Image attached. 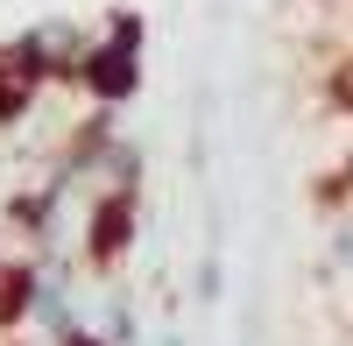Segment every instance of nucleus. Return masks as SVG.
Masks as SVG:
<instances>
[{
  "mask_svg": "<svg viewBox=\"0 0 353 346\" xmlns=\"http://www.w3.org/2000/svg\"><path fill=\"white\" fill-rule=\"evenodd\" d=\"M141 14H106V28L92 36V50H85V64H78V85H85V99H99V106H128L141 92Z\"/></svg>",
  "mask_w": 353,
  "mask_h": 346,
  "instance_id": "nucleus-1",
  "label": "nucleus"
},
{
  "mask_svg": "<svg viewBox=\"0 0 353 346\" xmlns=\"http://www.w3.org/2000/svg\"><path fill=\"white\" fill-rule=\"evenodd\" d=\"M14 43L28 50V64H36L50 85H57V78H78L85 50H92V36H85V28H78L71 14H50V21H36V28H21Z\"/></svg>",
  "mask_w": 353,
  "mask_h": 346,
  "instance_id": "nucleus-2",
  "label": "nucleus"
},
{
  "mask_svg": "<svg viewBox=\"0 0 353 346\" xmlns=\"http://www.w3.org/2000/svg\"><path fill=\"white\" fill-rule=\"evenodd\" d=\"M134 241V191H99V205H92V226H85V262H121Z\"/></svg>",
  "mask_w": 353,
  "mask_h": 346,
  "instance_id": "nucleus-3",
  "label": "nucleus"
},
{
  "mask_svg": "<svg viewBox=\"0 0 353 346\" xmlns=\"http://www.w3.org/2000/svg\"><path fill=\"white\" fill-rule=\"evenodd\" d=\"M43 85H50V78L28 64V50H21V43H0V128L21 121V113L43 99Z\"/></svg>",
  "mask_w": 353,
  "mask_h": 346,
  "instance_id": "nucleus-4",
  "label": "nucleus"
},
{
  "mask_svg": "<svg viewBox=\"0 0 353 346\" xmlns=\"http://www.w3.org/2000/svg\"><path fill=\"white\" fill-rule=\"evenodd\" d=\"M325 283H339L353 297V205L332 212V226H325Z\"/></svg>",
  "mask_w": 353,
  "mask_h": 346,
  "instance_id": "nucleus-5",
  "label": "nucleus"
},
{
  "mask_svg": "<svg viewBox=\"0 0 353 346\" xmlns=\"http://www.w3.org/2000/svg\"><path fill=\"white\" fill-rule=\"evenodd\" d=\"M8 269H14V262H8V254H0V290H8Z\"/></svg>",
  "mask_w": 353,
  "mask_h": 346,
  "instance_id": "nucleus-6",
  "label": "nucleus"
},
{
  "mask_svg": "<svg viewBox=\"0 0 353 346\" xmlns=\"http://www.w3.org/2000/svg\"><path fill=\"white\" fill-rule=\"evenodd\" d=\"M346 184H353V156H346Z\"/></svg>",
  "mask_w": 353,
  "mask_h": 346,
  "instance_id": "nucleus-7",
  "label": "nucleus"
}]
</instances>
